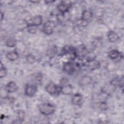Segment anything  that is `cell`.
<instances>
[{
	"label": "cell",
	"mask_w": 124,
	"mask_h": 124,
	"mask_svg": "<svg viewBox=\"0 0 124 124\" xmlns=\"http://www.w3.org/2000/svg\"><path fill=\"white\" fill-rule=\"evenodd\" d=\"M38 109L40 113L44 115L48 116L52 114L55 111V107L52 104L45 103L38 106Z\"/></svg>",
	"instance_id": "cell-1"
},
{
	"label": "cell",
	"mask_w": 124,
	"mask_h": 124,
	"mask_svg": "<svg viewBox=\"0 0 124 124\" xmlns=\"http://www.w3.org/2000/svg\"><path fill=\"white\" fill-rule=\"evenodd\" d=\"M55 23L51 20H48L43 24L42 31L46 35L52 34L54 31Z\"/></svg>",
	"instance_id": "cell-2"
},
{
	"label": "cell",
	"mask_w": 124,
	"mask_h": 124,
	"mask_svg": "<svg viewBox=\"0 0 124 124\" xmlns=\"http://www.w3.org/2000/svg\"><path fill=\"white\" fill-rule=\"evenodd\" d=\"M71 5L69 1H62L57 5V9L62 14H64L69 11Z\"/></svg>",
	"instance_id": "cell-3"
},
{
	"label": "cell",
	"mask_w": 124,
	"mask_h": 124,
	"mask_svg": "<svg viewBox=\"0 0 124 124\" xmlns=\"http://www.w3.org/2000/svg\"><path fill=\"white\" fill-rule=\"evenodd\" d=\"M61 87H59L53 82H50L46 87V91L51 95H54L60 92Z\"/></svg>",
	"instance_id": "cell-4"
},
{
	"label": "cell",
	"mask_w": 124,
	"mask_h": 124,
	"mask_svg": "<svg viewBox=\"0 0 124 124\" xmlns=\"http://www.w3.org/2000/svg\"><path fill=\"white\" fill-rule=\"evenodd\" d=\"M77 64L74 63L72 62H65L62 67V69L65 73L71 75L74 74V73L76 70Z\"/></svg>",
	"instance_id": "cell-5"
},
{
	"label": "cell",
	"mask_w": 124,
	"mask_h": 124,
	"mask_svg": "<svg viewBox=\"0 0 124 124\" xmlns=\"http://www.w3.org/2000/svg\"><path fill=\"white\" fill-rule=\"evenodd\" d=\"M37 91V87L35 85L28 84L25 88V94L28 97L33 96Z\"/></svg>",
	"instance_id": "cell-6"
},
{
	"label": "cell",
	"mask_w": 124,
	"mask_h": 124,
	"mask_svg": "<svg viewBox=\"0 0 124 124\" xmlns=\"http://www.w3.org/2000/svg\"><path fill=\"white\" fill-rule=\"evenodd\" d=\"M72 103L75 106H80L83 102L82 95L79 93H76L74 94L71 99Z\"/></svg>",
	"instance_id": "cell-7"
},
{
	"label": "cell",
	"mask_w": 124,
	"mask_h": 124,
	"mask_svg": "<svg viewBox=\"0 0 124 124\" xmlns=\"http://www.w3.org/2000/svg\"><path fill=\"white\" fill-rule=\"evenodd\" d=\"M30 23L27 24H31L36 27L40 26L43 23V17L41 15H37L31 19Z\"/></svg>",
	"instance_id": "cell-8"
},
{
	"label": "cell",
	"mask_w": 124,
	"mask_h": 124,
	"mask_svg": "<svg viewBox=\"0 0 124 124\" xmlns=\"http://www.w3.org/2000/svg\"><path fill=\"white\" fill-rule=\"evenodd\" d=\"M93 79L91 76H84L79 80L78 84L81 86H86L90 84L92 82Z\"/></svg>",
	"instance_id": "cell-9"
},
{
	"label": "cell",
	"mask_w": 124,
	"mask_h": 124,
	"mask_svg": "<svg viewBox=\"0 0 124 124\" xmlns=\"http://www.w3.org/2000/svg\"><path fill=\"white\" fill-rule=\"evenodd\" d=\"M73 91V88L71 84H67L65 86H61L60 93L64 95H70Z\"/></svg>",
	"instance_id": "cell-10"
},
{
	"label": "cell",
	"mask_w": 124,
	"mask_h": 124,
	"mask_svg": "<svg viewBox=\"0 0 124 124\" xmlns=\"http://www.w3.org/2000/svg\"><path fill=\"white\" fill-rule=\"evenodd\" d=\"M17 89V86L16 83L13 81L9 82L5 87V90L8 93H13L15 92Z\"/></svg>",
	"instance_id": "cell-11"
},
{
	"label": "cell",
	"mask_w": 124,
	"mask_h": 124,
	"mask_svg": "<svg viewBox=\"0 0 124 124\" xmlns=\"http://www.w3.org/2000/svg\"><path fill=\"white\" fill-rule=\"evenodd\" d=\"M107 37L108 40L111 43L117 41L119 38V36L118 33L115 32L114 31L112 30H110L108 31L107 33Z\"/></svg>",
	"instance_id": "cell-12"
},
{
	"label": "cell",
	"mask_w": 124,
	"mask_h": 124,
	"mask_svg": "<svg viewBox=\"0 0 124 124\" xmlns=\"http://www.w3.org/2000/svg\"><path fill=\"white\" fill-rule=\"evenodd\" d=\"M93 17V14L92 12L88 10H84L81 14V19L84 21L89 22Z\"/></svg>",
	"instance_id": "cell-13"
},
{
	"label": "cell",
	"mask_w": 124,
	"mask_h": 124,
	"mask_svg": "<svg viewBox=\"0 0 124 124\" xmlns=\"http://www.w3.org/2000/svg\"><path fill=\"white\" fill-rule=\"evenodd\" d=\"M6 57L9 60L11 61H14L18 58L19 54L16 50L11 51L6 53Z\"/></svg>",
	"instance_id": "cell-14"
},
{
	"label": "cell",
	"mask_w": 124,
	"mask_h": 124,
	"mask_svg": "<svg viewBox=\"0 0 124 124\" xmlns=\"http://www.w3.org/2000/svg\"><path fill=\"white\" fill-rule=\"evenodd\" d=\"M108 57L111 60H116L121 55V53L117 49H112L108 53Z\"/></svg>",
	"instance_id": "cell-15"
},
{
	"label": "cell",
	"mask_w": 124,
	"mask_h": 124,
	"mask_svg": "<svg viewBox=\"0 0 124 124\" xmlns=\"http://www.w3.org/2000/svg\"><path fill=\"white\" fill-rule=\"evenodd\" d=\"M87 49L85 46H80L77 49H75V53L76 56H83L87 53Z\"/></svg>",
	"instance_id": "cell-16"
},
{
	"label": "cell",
	"mask_w": 124,
	"mask_h": 124,
	"mask_svg": "<svg viewBox=\"0 0 124 124\" xmlns=\"http://www.w3.org/2000/svg\"><path fill=\"white\" fill-rule=\"evenodd\" d=\"M57 46H51L46 51V55L50 58H53L55 57V55L57 53Z\"/></svg>",
	"instance_id": "cell-17"
},
{
	"label": "cell",
	"mask_w": 124,
	"mask_h": 124,
	"mask_svg": "<svg viewBox=\"0 0 124 124\" xmlns=\"http://www.w3.org/2000/svg\"><path fill=\"white\" fill-rule=\"evenodd\" d=\"M87 66L91 70H94L98 68L100 66V63L98 61L95 60H91L88 62Z\"/></svg>",
	"instance_id": "cell-18"
},
{
	"label": "cell",
	"mask_w": 124,
	"mask_h": 124,
	"mask_svg": "<svg viewBox=\"0 0 124 124\" xmlns=\"http://www.w3.org/2000/svg\"><path fill=\"white\" fill-rule=\"evenodd\" d=\"M5 44L8 47H14L16 45V39L13 37H9L6 40L5 42Z\"/></svg>",
	"instance_id": "cell-19"
},
{
	"label": "cell",
	"mask_w": 124,
	"mask_h": 124,
	"mask_svg": "<svg viewBox=\"0 0 124 124\" xmlns=\"http://www.w3.org/2000/svg\"><path fill=\"white\" fill-rule=\"evenodd\" d=\"M27 30L28 32L31 34H34L36 32L37 27L31 24H27Z\"/></svg>",
	"instance_id": "cell-20"
},
{
	"label": "cell",
	"mask_w": 124,
	"mask_h": 124,
	"mask_svg": "<svg viewBox=\"0 0 124 124\" xmlns=\"http://www.w3.org/2000/svg\"><path fill=\"white\" fill-rule=\"evenodd\" d=\"M96 106L101 110H106L108 108V106L105 101H101L97 103Z\"/></svg>",
	"instance_id": "cell-21"
},
{
	"label": "cell",
	"mask_w": 124,
	"mask_h": 124,
	"mask_svg": "<svg viewBox=\"0 0 124 124\" xmlns=\"http://www.w3.org/2000/svg\"><path fill=\"white\" fill-rule=\"evenodd\" d=\"M7 70L5 67L3 65L2 62H0V78H3L6 76L7 75Z\"/></svg>",
	"instance_id": "cell-22"
},
{
	"label": "cell",
	"mask_w": 124,
	"mask_h": 124,
	"mask_svg": "<svg viewBox=\"0 0 124 124\" xmlns=\"http://www.w3.org/2000/svg\"><path fill=\"white\" fill-rule=\"evenodd\" d=\"M17 116H18V120L22 122L25 119V112L23 110H18L17 111Z\"/></svg>",
	"instance_id": "cell-23"
},
{
	"label": "cell",
	"mask_w": 124,
	"mask_h": 124,
	"mask_svg": "<svg viewBox=\"0 0 124 124\" xmlns=\"http://www.w3.org/2000/svg\"><path fill=\"white\" fill-rule=\"evenodd\" d=\"M26 61H27V62L31 64L34 63L35 61V57L31 54H28L26 57Z\"/></svg>",
	"instance_id": "cell-24"
},
{
	"label": "cell",
	"mask_w": 124,
	"mask_h": 124,
	"mask_svg": "<svg viewBox=\"0 0 124 124\" xmlns=\"http://www.w3.org/2000/svg\"><path fill=\"white\" fill-rule=\"evenodd\" d=\"M69 84V79L67 78L63 77L62 78L60 81V85L61 86L66 85Z\"/></svg>",
	"instance_id": "cell-25"
},
{
	"label": "cell",
	"mask_w": 124,
	"mask_h": 124,
	"mask_svg": "<svg viewBox=\"0 0 124 124\" xmlns=\"http://www.w3.org/2000/svg\"><path fill=\"white\" fill-rule=\"evenodd\" d=\"M88 22L82 20L81 18L77 21V24L79 26L84 27H86L88 25Z\"/></svg>",
	"instance_id": "cell-26"
},
{
	"label": "cell",
	"mask_w": 124,
	"mask_h": 124,
	"mask_svg": "<svg viewBox=\"0 0 124 124\" xmlns=\"http://www.w3.org/2000/svg\"><path fill=\"white\" fill-rule=\"evenodd\" d=\"M42 78H43V76H42V75L41 73H38L36 76V79H37V80L38 81V82H41V81L42 80Z\"/></svg>",
	"instance_id": "cell-27"
},
{
	"label": "cell",
	"mask_w": 124,
	"mask_h": 124,
	"mask_svg": "<svg viewBox=\"0 0 124 124\" xmlns=\"http://www.w3.org/2000/svg\"><path fill=\"white\" fill-rule=\"evenodd\" d=\"M4 17V13H3L2 12H1V21H2Z\"/></svg>",
	"instance_id": "cell-28"
},
{
	"label": "cell",
	"mask_w": 124,
	"mask_h": 124,
	"mask_svg": "<svg viewBox=\"0 0 124 124\" xmlns=\"http://www.w3.org/2000/svg\"><path fill=\"white\" fill-rule=\"evenodd\" d=\"M31 2H33V3H39L40 1H30Z\"/></svg>",
	"instance_id": "cell-29"
}]
</instances>
